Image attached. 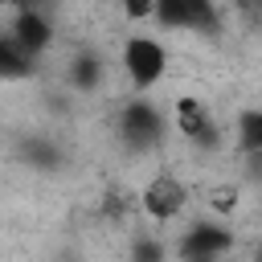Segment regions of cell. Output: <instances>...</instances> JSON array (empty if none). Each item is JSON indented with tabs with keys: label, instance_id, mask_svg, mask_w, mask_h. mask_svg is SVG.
I'll return each mask as SVG.
<instances>
[{
	"label": "cell",
	"instance_id": "1",
	"mask_svg": "<svg viewBox=\"0 0 262 262\" xmlns=\"http://www.w3.org/2000/svg\"><path fill=\"white\" fill-rule=\"evenodd\" d=\"M123 70H127V78H131L135 90H151L164 78V70H168V49L156 37L135 33V37L123 41Z\"/></svg>",
	"mask_w": 262,
	"mask_h": 262
},
{
	"label": "cell",
	"instance_id": "7",
	"mask_svg": "<svg viewBox=\"0 0 262 262\" xmlns=\"http://www.w3.org/2000/svg\"><path fill=\"white\" fill-rule=\"evenodd\" d=\"M8 37L29 53V57H41L49 45H53V20L41 12V8H33V4H20L16 12H12V25H8Z\"/></svg>",
	"mask_w": 262,
	"mask_h": 262
},
{
	"label": "cell",
	"instance_id": "2",
	"mask_svg": "<svg viewBox=\"0 0 262 262\" xmlns=\"http://www.w3.org/2000/svg\"><path fill=\"white\" fill-rule=\"evenodd\" d=\"M139 205H143V213H147L156 225H168V221H176V217L188 209V184H184L180 176H172V172H160V176H151V180L143 184Z\"/></svg>",
	"mask_w": 262,
	"mask_h": 262
},
{
	"label": "cell",
	"instance_id": "14",
	"mask_svg": "<svg viewBox=\"0 0 262 262\" xmlns=\"http://www.w3.org/2000/svg\"><path fill=\"white\" fill-rule=\"evenodd\" d=\"M254 262H262V246H258V250H254Z\"/></svg>",
	"mask_w": 262,
	"mask_h": 262
},
{
	"label": "cell",
	"instance_id": "11",
	"mask_svg": "<svg viewBox=\"0 0 262 262\" xmlns=\"http://www.w3.org/2000/svg\"><path fill=\"white\" fill-rule=\"evenodd\" d=\"M164 258H168V246H164L160 237L135 233V242H131V262H164Z\"/></svg>",
	"mask_w": 262,
	"mask_h": 262
},
{
	"label": "cell",
	"instance_id": "5",
	"mask_svg": "<svg viewBox=\"0 0 262 262\" xmlns=\"http://www.w3.org/2000/svg\"><path fill=\"white\" fill-rule=\"evenodd\" d=\"M172 123H176V131H180L184 139H192L196 147H205V151H217V147H221V127L213 123L209 106H205L196 94L176 98V106H172Z\"/></svg>",
	"mask_w": 262,
	"mask_h": 262
},
{
	"label": "cell",
	"instance_id": "3",
	"mask_svg": "<svg viewBox=\"0 0 262 262\" xmlns=\"http://www.w3.org/2000/svg\"><path fill=\"white\" fill-rule=\"evenodd\" d=\"M119 131L127 139L131 151H151L160 139H164V115L156 102L147 98H131L123 111H119Z\"/></svg>",
	"mask_w": 262,
	"mask_h": 262
},
{
	"label": "cell",
	"instance_id": "10",
	"mask_svg": "<svg viewBox=\"0 0 262 262\" xmlns=\"http://www.w3.org/2000/svg\"><path fill=\"white\" fill-rule=\"evenodd\" d=\"M33 57L8 37V29H0V78H29Z\"/></svg>",
	"mask_w": 262,
	"mask_h": 262
},
{
	"label": "cell",
	"instance_id": "8",
	"mask_svg": "<svg viewBox=\"0 0 262 262\" xmlns=\"http://www.w3.org/2000/svg\"><path fill=\"white\" fill-rule=\"evenodd\" d=\"M233 143L242 156H262V106H246L233 123Z\"/></svg>",
	"mask_w": 262,
	"mask_h": 262
},
{
	"label": "cell",
	"instance_id": "4",
	"mask_svg": "<svg viewBox=\"0 0 262 262\" xmlns=\"http://www.w3.org/2000/svg\"><path fill=\"white\" fill-rule=\"evenodd\" d=\"M151 20L160 29H180V33H213L217 29V8L209 0H160L151 8Z\"/></svg>",
	"mask_w": 262,
	"mask_h": 262
},
{
	"label": "cell",
	"instance_id": "12",
	"mask_svg": "<svg viewBox=\"0 0 262 262\" xmlns=\"http://www.w3.org/2000/svg\"><path fill=\"white\" fill-rule=\"evenodd\" d=\"M151 8H156V4H147V0H135V4H127L123 12H127V20H147V16H151Z\"/></svg>",
	"mask_w": 262,
	"mask_h": 262
},
{
	"label": "cell",
	"instance_id": "9",
	"mask_svg": "<svg viewBox=\"0 0 262 262\" xmlns=\"http://www.w3.org/2000/svg\"><path fill=\"white\" fill-rule=\"evenodd\" d=\"M66 82L82 94H94L102 86V57L98 53H78L70 66H66Z\"/></svg>",
	"mask_w": 262,
	"mask_h": 262
},
{
	"label": "cell",
	"instance_id": "6",
	"mask_svg": "<svg viewBox=\"0 0 262 262\" xmlns=\"http://www.w3.org/2000/svg\"><path fill=\"white\" fill-rule=\"evenodd\" d=\"M229 246H233V233H229L225 225H217V221H196V225L184 229L176 254H180V262H217L221 254H229Z\"/></svg>",
	"mask_w": 262,
	"mask_h": 262
},
{
	"label": "cell",
	"instance_id": "13",
	"mask_svg": "<svg viewBox=\"0 0 262 262\" xmlns=\"http://www.w3.org/2000/svg\"><path fill=\"white\" fill-rule=\"evenodd\" d=\"M233 205H237V192H233V188H229V192H225V188L213 192V209H233Z\"/></svg>",
	"mask_w": 262,
	"mask_h": 262
}]
</instances>
